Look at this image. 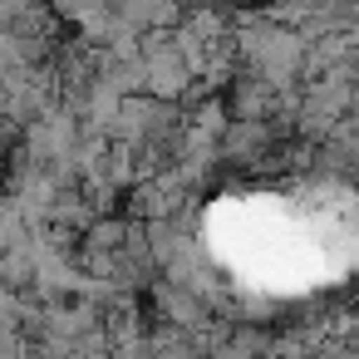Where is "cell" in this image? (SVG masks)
<instances>
[{"label":"cell","instance_id":"1","mask_svg":"<svg viewBox=\"0 0 359 359\" xmlns=\"http://www.w3.org/2000/svg\"><path fill=\"white\" fill-rule=\"evenodd\" d=\"M236 207V226L231 236H222L217 256L231 266V276H251L261 290H300L325 276L330 256H344V236L330 241L325 222L315 226V202L246 197Z\"/></svg>","mask_w":359,"mask_h":359}]
</instances>
